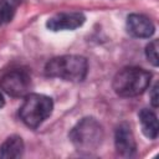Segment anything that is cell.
<instances>
[{
  "label": "cell",
  "instance_id": "3957f363",
  "mask_svg": "<svg viewBox=\"0 0 159 159\" xmlns=\"http://www.w3.org/2000/svg\"><path fill=\"white\" fill-rule=\"evenodd\" d=\"M152 73L140 67H125L113 78V89L120 97L142 94L150 84Z\"/></svg>",
  "mask_w": 159,
  "mask_h": 159
},
{
  "label": "cell",
  "instance_id": "9c48e42d",
  "mask_svg": "<svg viewBox=\"0 0 159 159\" xmlns=\"http://www.w3.org/2000/svg\"><path fill=\"white\" fill-rule=\"evenodd\" d=\"M139 122L142 125V132L143 134L149 138V139H157L158 137V119L157 114L147 108H143L139 114Z\"/></svg>",
  "mask_w": 159,
  "mask_h": 159
},
{
  "label": "cell",
  "instance_id": "7c38bea8",
  "mask_svg": "<svg viewBox=\"0 0 159 159\" xmlns=\"http://www.w3.org/2000/svg\"><path fill=\"white\" fill-rule=\"evenodd\" d=\"M145 56L148 58V61L153 65V66H158L159 60H158V41L153 40L150 41L147 47H145Z\"/></svg>",
  "mask_w": 159,
  "mask_h": 159
},
{
  "label": "cell",
  "instance_id": "4fadbf2b",
  "mask_svg": "<svg viewBox=\"0 0 159 159\" xmlns=\"http://www.w3.org/2000/svg\"><path fill=\"white\" fill-rule=\"evenodd\" d=\"M150 99H152V104H153V107L157 108V107H158V84H154V87L152 88Z\"/></svg>",
  "mask_w": 159,
  "mask_h": 159
},
{
  "label": "cell",
  "instance_id": "277c9868",
  "mask_svg": "<svg viewBox=\"0 0 159 159\" xmlns=\"http://www.w3.org/2000/svg\"><path fill=\"white\" fill-rule=\"evenodd\" d=\"M53 102L50 97L39 93H29L25 96L19 114L29 128H37L51 116Z\"/></svg>",
  "mask_w": 159,
  "mask_h": 159
},
{
  "label": "cell",
  "instance_id": "8992f818",
  "mask_svg": "<svg viewBox=\"0 0 159 159\" xmlns=\"http://www.w3.org/2000/svg\"><path fill=\"white\" fill-rule=\"evenodd\" d=\"M84 21L86 17L82 12H60L50 17L46 22V26L51 31L75 30L82 26Z\"/></svg>",
  "mask_w": 159,
  "mask_h": 159
},
{
  "label": "cell",
  "instance_id": "5bb4252c",
  "mask_svg": "<svg viewBox=\"0 0 159 159\" xmlns=\"http://www.w3.org/2000/svg\"><path fill=\"white\" fill-rule=\"evenodd\" d=\"M5 104V101H4V97H2V94L0 93V108H2V106Z\"/></svg>",
  "mask_w": 159,
  "mask_h": 159
},
{
  "label": "cell",
  "instance_id": "ba28073f",
  "mask_svg": "<svg viewBox=\"0 0 159 159\" xmlns=\"http://www.w3.org/2000/svg\"><path fill=\"white\" fill-rule=\"evenodd\" d=\"M127 30L134 37L149 39L153 36L155 26L147 16L140 14H130L127 17Z\"/></svg>",
  "mask_w": 159,
  "mask_h": 159
},
{
  "label": "cell",
  "instance_id": "5b68a950",
  "mask_svg": "<svg viewBox=\"0 0 159 159\" xmlns=\"http://www.w3.org/2000/svg\"><path fill=\"white\" fill-rule=\"evenodd\" d=\"M31 87V77L26 70H12L0 78V88L11 97H25Z\"/></svg>",
  "mask_w": 159,
  "mask_h": 159
},
{
  "label": "cell",
  "instance_id": "52a82bcc",
  "mask_svg": "<svg viewBox=\"0 0 159 159\" xmlns=\"http://www.w3.org/2000/svg\"><path fill=\"white\" fill-rule=\"evenodd\" d=\"M114 144L117 152L123 157H133L137 152V144L133 132L127 123H120L114 134Z\"/></svg>",
  "mask_w": 159,
  "mask_h": 159
},
{
  "label": "cell",
  "instance_id": "6da1fadb",
  "mask_svg": "<svg viewBox=\"0 0 159 159\" xmlns=\"http://www.w3.org/2000/svg\"><path fill=\"white\" fill-rule=\"evenodd\" d=\"M68 137L77 152L89 155L101 147L104 133L96 118L86 117L71 129Z\"/></svg>",
  "mask_w": 159,
  "mask_h": 159
},
{
  "label": "cell",
  "instance_id": "30bf717a",
  "mask_svg": "<svg viewBox=\"0 0 159 159\" xmlns=\"http://www.w3.org/2000/svg\"><path fill=\"white\" fill-rule=\"evenodd\" d=\"M24 153V142L19 135H10L0 147V158L14 159L20 158Z\"/></svg>",
  "mask_w": 159,
  "mask_h": 159
},
{
  "label": "cell",
  "instance_id": "7a4b0ae2",
  "mask_svg": "<svg viewBox=\"0 0 159 159\" xmlns=\"http://www.w3.org/2000/svg\"><path fill=\"white\" fill-rule=\"evenodd\" d=\"M88 72V62L83 56L63 55L50 60L46 63L45 73L48 77L70 82H81Z\"/></svg>",
  "mask_w": 159,
  "mask_h": 159
},
{
  "label": "cell",
  "instance_id": "8fae6325",
  "mask_svg": "<svg viewBox=\"0 0 159 159\" xmlns=\"http://www.w3.org/2000/svg\"><path fill=\"white\" fill-rule=\"evenodd\" d=\"M17 5L19 0H0V26L14 17Z\"/></svg>",
  "mask_w": 159,
  "mask_h": 159
}]
</instances>
